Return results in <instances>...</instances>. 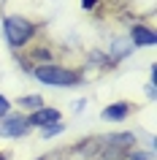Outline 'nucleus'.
Masks as SVG:
<instances>
[{"label": "nucleus", "instance_id": "nucleus-8", "mask_svg": "<svg viewBox=\"0 0 157 160\" xmlns=\"http://www.w3.org/2000/svg\"><path fill=\"white\" fill-rule=\"evenodd\" d=\"M19 106L22 109H30V111H38L43 106V98L41 95H25V98H19Z\"/></svg>", "mask_w": 157, "mask_h": 160}, {"label": "nucleus", "instance_id": "nucleus-7", "mask_svg": "<svg viewBox=\"0 0 157 160\" xmlns=\"http://www.w3.org/2000/svg\"><path fill=\"white\" fill-rule=\"evenodd\" d=\"M133 43H138V46H152V43H155V33L146 30V27H133Z\"/></svg>", "mask_w": 157, "mask_h": 160}, {"label": "nucleus", "instance_id": "nucleus-10", "mask_svg": "<svg viewBox=\"0 0 157 160\" xmlns=\"http://www.w3.org/2000/svg\"><path fill=\"white\" fill-rule=\"evenodd\" d=\"M130 160H155V158H152V152H135V155H130Z\"/></svg>", "mask_w": 157, "mask_h": 160}, {"label": "nucleus", "instance_id": "nucleus-3", "mask_svg": "<svg viewBox=\"0 0 157 160\" xmlns=\"http://www.w3.org/2000/svg\"><path fill=\"white\" fill-rule=\"evenodd\" d=\"M133 144V136L130 133H122V136H114V138H108V144L103 147V155L100 160H122L125 149Z\"/></svg>", "mask_w": 157, "mask_h": 160}, {"label": "nucleus", "instance_id": "nucleus-4", "mask_svg": "<svg viewBox=\"0 0 157 160\" xmlns=\"http://www.w3.org/2000/svg\"><path fill=\"white\" fill-rule=\"evenodd\" d=\"M27 119L25 117H11V114H6L3 117V122H0V136L3 138H19V136L27 133Z\"/></svg>", "mask_w": 157, "mask_h": 160}, {"label": "nucleus", "instance_id": "nucleus-9", "mask_svg": "<svg viewBox=\"0 0 157 160\" xmlns=\"http://www.w3.org/2000/svg\"><path fill=\"white\" fill-rule=\"evenodd\" d=\"M60 130H62V125L57 122V125H49V128H43V136H46V138H52V136H57Z\"/></svg>", "mask_w": 157, "mask_h": 160}, {"label": "nucleus", "instance_id": "nucleus-12", "mask_svg": "<svg viewBox=\"0 0 157 160\" xmlns=\"http://www.w3.org/2000/svg\"><path fill=\"white\" fill-rule=\"evenodd\" d=\"M95 3H98V0H81V6H84V8H92Z\"/></svg>", "mask_w": 157, "mask_h": 160}, {"label": "nucleus", "instance_id": "nucleus-1", "mask_svg": "<svg viewBox=\"0 0 157 160\" xmlns=\"http://www.w3.org/2000/svg\"><path fill=\"white\" fill-rule=\"evenodd\" d=\"M3 33H6V41L11 46H25L35 35V25L22 17H6L3 19Z\"/></svg>", "mask_w": 157, "mask_h": 160}, {"label": "nucleus", "instance_id": "nucleus-14", "mask_svg": "<svg viewBox=\"0 0 157 160\" xmlns=\"http://www.w3.org/2000/svg\"><path fill=\"white\" fill-rule=\"evenodd\" d=\"M38 160H43V158H38Z\"/></svg>", "mask_w": 157, "mask_h": 160}, {"label": "nucleus", "instance_id": "nucleus-6", "mask_svg": "<svg viewBox=\"0 0 157 160\" xmlns=\"http://www.w3.org/2000/svg\"><path fill=\"white\" fill-rule=\"evenodd\" d=\"M127 103H114V106H106L103 109V119H111V122H119V119L127 117Z\"/></svg>", "mask_w": 157, "mask_h": 160}, {"label": "nucleus", "instance_id": "nucleus-5", "mask_svg": "<svg viewBox=\"0 0 157 160\" xmlns=\"http://www.w3.org/2000/svg\"><path fill=\"white\" fill-rule=\"evenodd\" d=\"M57 122H60V111L57 109H46V106L33 111L30 119H27V125H38V128H49V125H57Z\"/></svg>", "mask_w": 157, "mask_h": 160}, {"label": "nucleus", "instance_id": "nucleus-13", "mask_svg": "<svg viewBox=\"0 0 157 160\" xmlns=\"http://www.w3.org/2000/svg\"><path fill=\"white\" fill-rule=\"evenodd\" d=\"M0 160H6V155H0Z\"/></svg>", "mask_w": 157, "mask_h": 160}, {"label": "nucleus", "instance_id": "nucleus-11", "mask_svg": "<svg viewBox=\"0 0 157 160\" xmlns=\"http://www.w3.org/2000/svg\"><path fill=\"white\" fill-rule=\"evenodd\" d=\"M8 106H11V103L6 101L3 95H0V119H3V117H6V114H8Z\"/></svg>", "mask_w": 157, "mask_h": 160}, {"label": "nucleus", "instance_id": "nucleus-2", "mask_svg": "<svg viewBox=\"0 0 157 160\" xmlns=\"http://www.w3.org/2000/svg\"><path fill=\"white\" fill-rule=\"evenodd\" d=\"M33 73H35V79H38V82L52 84V87H73V84H79V82H81L73 71L60 68V65H38Z\"/></svg>", "mask_w": 157, "mask_h": 160}]
</instances>
